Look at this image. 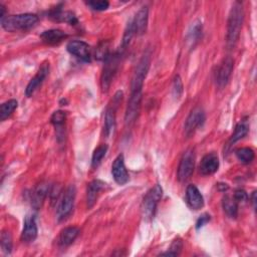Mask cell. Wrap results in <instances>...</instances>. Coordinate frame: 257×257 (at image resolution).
Listing matches in <instances>:
<instances>
[{"mask_svg":"<svg viewBox=\"0 0 257 257\" xmlns=\"http://www.w3.org/2000/svg\"><path fill=\"white\" fill-rule=\"evenodd\" d=\"M219 168V158L216 153H209L205 155L200 163L199 171L204 176H209L217 172Z\"/></svg>","mask_w":257,"mask_h":257,"instance_id":"17","label":"cell"},{"mask_svg":"<svg viewBox=\"0 0 257 257\" xmlns=\"http://www.w3.org/2000/svg\"><path fill=\"white\" fill-rule=\"evenodd\" d=\"M235 155L243 164H249L255 158V153L251 148H239L235 151Z\"/></svg>","mask_w":257,"mask_h":257,"instance_id":"30","label":"cell"},{"mask_svg":"<svg viewBox=\"0 0 257 257\" xmlns=\"http://www.w3.org/2000/svg\"><path fill=\"white\" fill-rule=\"evenodd\" d=\"M120 55L121 52L117 51L114 53H110L105 59H104V65L102 68L101 76H100V87L103 92H106L112 82V79L114 78L118 65L120 62Z\"/></svg>","mask_w":257,"mask_h":257,"instance_id":"3","label":"cell"},{"mask_svg":"<svg viewBox=\"0 0 257 257\" xmlns=\"http://www.w3.org/2000/svg\"><path fill=\"white\" fill-rule=\"evenodd\" d=\"M135 34H136V31H135L134 22H133V19H132L125 27V30H124V33H123V36H122V40H121V45H120V48H119V52L122 53L127 48V46L131 43V40L133 39V36Z\"/></svg>","mask_w":257,"mask_h":257,"instance_id":"27","label":"cell"},{"mask_svg":"<svg viewBox=\"0 0 257 257\" xmlns=\"http://www.w3.org/2000/svg\"><path fill=\"white\" fill-rule=\"evenodd\" d=\"M76 189L74 185L68 186L62 193L61 197L58 200V206L56 211V216L58 221L65 220L72 212L74 207Z\"/></svg>","mask_w":257,"mask_h":257,"instance_id":"5","label":"cell"},{"mask_svg":"<svg viewBox=\"0 0 257 257\" xmlns=\"http://www.w3.org/2000/svg\"><path fill=\"white\" fill-rule=\"evenodd\" d=\"M48 73H49V63H43L38 69V71L36 72V74L34 75V77H32L29 83L27 84L25 89V94L27 96H31L35 92V90L41 85V83L46 78Z\"/></svg>","mask_w":257,"mask_h":257,"instance_id":"16","label":"cell"},{"mask_svg":"<svg viewBox=\"0 0 257 257\" xmlns=\"http://www.w3.org/2000/svg\"><path fill=\"white\" fill-rule=\"evenodd\" d=\"M201 34H202V23L200 21H196L191 25L187 34V41L188 43H190L191 47L192 46L194 47V45L199 41Z\"/></svg>","mask_w":257,"mask_h":257,"instance_id":"26","label":"cell"},{"mask_svg":"<svg viewBox=\"0 0 257 257\" xmlns=\"http://www.w3.org/2000/svg\"><path fill=\"white\" fill-rule=\"evenodd\" d=\"M195 169V153L193 150L189 149L187 150L179 163V167H178V172H177V177L178 180L181 183H185L187 182Z\"/></svg>","mask_w":257,"mask_h":257,"instance_id":"8","label":"cell"},{"mask_svg":"<svg viewBox=\"0 0 257 257\" xmlns=\"http://www.w3.org/2000/svg\"><path fill=\"white\" fill-rule=\"evenodd\" d=\"M104 186H105V184L100 180H93L88 184L87 190H86L87 208L90 209L93 207V205L95 204V202H96L100 192L104 188Z\"/></svg>","mask_w":257,"mask_h":257,"instance_id":"19","label":"cell"},{"mask_svg":"<svg viewBox=\"0 0 257 257\" xmlns=\"http://www.w3.org/2000/svg\"><path fill=\"white\" fill-rule=\"evenodd\" d=\"M106 152H107L106 145H100L94 150V152L92 154V158H91V167L92 168H97L100 165L102 159L106 155Z\"/></svg>","mask_w":257,"mask_h":257,"instance_id":"31","label":"cell"},{"mask_svg":"<svg viewBox=\"0 0 257 257\" xmlns=\"http://www.w3.org/2000/svg\"><path fill=\"white\" fill-rule=\"evenodd\" d=\"M87 6H89L92 10H95V11H103V10H106L109 6V3L105 0H94V1H88L87 3Z\"/></svg>","mask_w":257,"mask_h":257,"instance_id":"36","label":"cell"},{"mask_svg":"<svg viewBox=\"0 0 257 257\" xmlns=\"http://www.w3.org/2000/svg\"><path fill=\"white\" fill-rule=\"evenodd\" d=\"M67 37V34L60 29H49L43 31L40 35V39L46 44H56L61 42Z\"/></svg>","mask_w":257,"mask_h":257,"instance_id":"23","label":"cell"},{"mask_svg":"<svg viewBox=\"0 0 257 257\" xmlns=\"http://www.w3.org/2000/svg\"><path fill=\"white\" fill-rule=\"evenodd\" d=\"M67 51L75 56L76 58L84 61V62H89L91 58L90 54V46L81 40H72L68 42L66 46Z\"/></svg>","mask_w":257,"mask_h":257,"instance_id":"12","label":"cell"},{"mask_svg":"<svg viewBox=\"0 0 257 257\" xmlns=\"http://www.w3.org/2000/svg\"><path fill=\"white\" fill-rule=\"evenodd\" d=\"M222 207L226 215L230 218H236L238 215V203L230 196H225L222 200Z\"/></svg>","mask_w":257,"mask_h":257,"instance_id":"25","label":"cell"},{"mask_svg":"<svg viewBox=\"0 0 257 257\" xmlns=\"http://www.w3.org/2000/svg\"><path fill=\"white\" fill-rule=\"evenodd\" d=\"M49 191L50 187L47 183L42 182L37 185V187L32 191L30 195V203L33 209L39 210L42 207L47 195L49 194Z\"/></svg>","mask_w":257,"mask_h":257,"instance_id":"15","label":"cell"},{"mask_svg":"<svg viewBox=\"0 0 257 257\" xmlns=\"http://www.w3.org/2000/svg\"><path fill=\"white\" fill-rule=\"evenodd\" d=\"M79 234V229L77 227H66L64 228L58 237V245L61 248L68 247L70 244L73 243V241L76 239V237Z\"/></svg>","mask_w":257,"mask_h":257,"instance_id":"22","label":"cell"},{"mask_svg":"<svg viewBox=\"0 0 257 257\" xmlns=\"http://www.w3.org/2000/svg\"><path fill=\"white\" fill-rule=\"evenodd\" d=\"M162 196L163 189L160 185H155L147 192L141 206L142 216L146 221H150L154 218L158 203L162 199Z\"/></svg>","mask_w":257,"mask_h":257,"instance_id":"4","label":"cell"},{"mask_svg":"<svg viewBox=\"0 0 257 257\" xmlns=\"http://www.w3.org/2000/svg\"><path fill=\"white\" fill-rule=\"evenodd\" d=\"M110 54L109 52V49H108V44L107 42H101L96 50H95V57L98 59V60H103Z\"/></svg>","mask_w":257,"mask_h":257,"instance_id":"34","label":"cell"},{"mask_svg":"<svg viewBox=\"0 0 257 257\" xmlns=\"http://www.w3.org/2000/svg\"><path fill=\"white\" fill-rule=\"evenodd\" d=\"M182 249H183V242H182L181 239L178 238V239L173 241V243L171 244L169 250L167 252L163 253L162 255H165V256H168V255L169 256H177V255H179L181 253Z\"/></svg>","mask_w":257,"mask_h":257,"instance_id":"33","label":"cell"},{"mask_svg":"<svg viewBox=\"0 0 257 257\" xmlns=\"http://www.w3.org/2000/svg\"><path fill=\"white\" fill-rule=\"evenodd\" d=\"M233 198L236 200L237 203H239V202H246L248 200V195H247V193L244 190L238 189V190L235 191Z\"/></svg>","mask_w":257,"mask_h":257,"instance_id":"37","label":"cell"},{"mask_svg":"<svg viewBox=\"0 0 257 257\" xmlns=\"http://www.w3.org/2000/svg\"><path fill=\"white\" fill-rule=\"evenodd\" d=\"M38 16L32 13H23L17 15H6L1 18V26L9 32L26 31L38 23Z\"/></svg>","mask_w":257,"mask_h":257,"instance_id":"2","label":"cell"},{"mask_svg":"<svg viewBox=\"0 0 257 257\" xmlns=\"http://www.w3.org/2000/svg\"><path fill=\"white\" fill-rule=\"evenodd\" d=\"M66 119V113L62 110H56L52 113L50 120L51 123L55 126V130L57 131V137H63L64 133V123Z\"/></svg>","mask_w":257,"mask_h":257,"instance_id":"24","label":"cell"},{"mask_svg":"<svg viewBox=\"0 0 257 257\" xmlns=\"http://www.w3.org/2000/svg\"><path fill=\"white\" fill-rule=\"evenodd\" d=\"M111 174L113 180L118 185H124L128 181V173L124 165L123 155L120 154L114 159L111 166Z\"/></svg>","mask_w":257,"mask_h":257,"instance_id":"13","label":"cell"},{"mask_svg":"<svg viewBox=\"0 0 257 257\" xmlns=\"http://www.w3.org/2000/svg\"><path fill=\"white\" fill-rule=\"evenodd\" d=\"M122 98V92L117 91L112 100L111 103L106 107L105 115H104V135L108 138L113 133V130L115 127V111L118 103L120 102Z\"/></svg>","mask_w":257,"mask_h":257,"instance_id":"10","label":"cell"},{"mask_svg":"<svg viewBox=\"0 0 257 257\" xmlns=\"http://www.w3.org/2000/svg\"><path fill=\"white\" fill-rule=\"evenodd\" d=\"M243 20H244L243 5L241 2H235L231 7L228 21H227L226 41L229 48H233L236 45L240 37Z\"/></svg>","mask_w":257,"mask_h":257,"instance_id":"1","label":"cell"},{"mask_svg":"<svg viewBox=\"0 0 257 257\" xmlns=\"http://www.w3.org/2000/svg\"><path fill=\"white\" fill-rule=\"evenodd\" d=\"M210 215L209 214H207V213H205V214H203L202 216H200L199 217V219L197 220V222H196V228L197 229H200L201 227H203L204 225H206L209 221H210Z\"/></svg>","mask_w":257,"mask_h":257,"instance_id":"38","label":"cell"},{"mask_svg":"<svg viewBox=\"0 0 257 257\" xmlns=\"http://www.w3.org/2000/svg\"><path fill=\"white\" fill-rule=\"evenodd\" d=\"M251 203H252V206L255 210V208H256V191H254L251 195Z\"/></svg>","mask_w":257,"mask_h":257,"instance_id":"39","label":"cell"},{"mask_svg":"<svg viewBox=\"0 0 257 257\" xmlns=\"http://www.w3.org/2000/svg\"><path fill=\"white\" fill-rule=\"evenodd\" d=\"M234 67V60L231 56H226L222 59L215 73L216 85L223 88L228 83Z\"/></svg>","mask_w":257,"mask_h":257,"instance_id":"11","label":"cell"},{"mask_svg":"<svg viewBox=\"0 0 257 257\" xmlns=\"http://www.w3.org/2000/svg\"><path fill=\"white\" fill-rule=\"evenodd\" d=\"M38 229L35 217L33 215H27L24 220L23 230L21 233V240L24 243H31L37 238Z\"/></svg>","mask_w":257,"mask_h":257,"instance_id":"14","label":"cell"},{"mask_svg":"<svg viewBox=\"0 0 257 257\" xmlns=\"http://www.w3.org/2000/svg\"><path fill=\"white\" fill-rule=\"evenodd\" d=\"M18 102L16 99H9L5 102H3L0 106V119L5 120L7 117H9L12 112L17 108Z\"/></svg>","mask_w":257,"mask_h":257,"instance_id":"28","label":"cell"},{"mask_svg":"<svg viewBox=\"0 0 257 257\" xmlns=\"http://www.w3.org/2000/svg\"><path fill=\"white\" fill-rule=\"evenodd\" d=\"M150 64H151V52H150V50H147L143 54L139 63L137 64L136 70L133 75L132 83H131V90L143 89L144 80L149 71Z\"/></svg>","mask_w":257,"mask_h":257,"instance_id":"7","label":"cell"},{"mask_svg":"<svg viewBox=\"0 0 257 257\" xmlns=\"http://www.w3.org/2000/svg\"><path fill=\"white\" fill-rule=\"evenodd\" d=\"M248 133V124L244 121L239 122L236 127L235 131L233 133V135L231 136L230 140H229V144L228 146H232L233 144H235L236 142H238L239 140H241L242 138H244Z\"/></svg>","mask_w":257,"mask_h":257,"instance_id":"29","label":"cell"},{"mask_svg":"<svg viewBox=\"0 0 257 257\" xmlns=\"http://www.w3.org/2000/svg\"><path fill=\"white\" fill-rule=\"evenodd\" d=\"M48 17L54 21L66 22L70 25H76L78 23V20H77L76 16L74 15V13H72L70 11H63L60 7H56L54 9H52L49 12Z\"/></svg>","mask_w":257,"mask_h":257,"instance_id":"20","label":"cell"},{"mask_svg":"<svg viewBox=\"0 0 257 257\" xmlns=\"http://www.w3.org/2000/svg\"><path fill=\"white\" fill-rule=\"evenodd\" d=\"M0 244H1V248H2L4 253H6V254H10L11 253L13 242H12V236H11L9 231L3 230L1 232Z\"/></svg>","mask_w":257,"mask_h":257,"instance_id":"32","label":"cell"},{"mask_svg":"<svg viewBox=\"0 0 257 257\" xmlns=\"http://www.w3.org/2000/svg\"><path fill=\"white\" fill-rule=\"evenodd\" d=\"M205 119H206V115L202 107L197 106L194 109H192V111L189 113L185 121V125H184L185 136L187 138L192 137L195 134V132L204 124Z\"/></svg>","mask_w":257,"mask_h":257,"instance_id":"9","label":"cell"},{"mask_svg":"<svg viewBox=\"0 0 257 257\" xmlns=\"http://www.w3.org/2000/svg\"><path fill=\"white\" fill-rule=\"evenodd\" d=\"M148 19H149V9L147 6H144L138 11L135 18L133 19L136 34L142 35L146 32L147 26H148Z\"/></svg>","mask_w":257,"mask_h":257,"instance_id":"21","label":"cell"},{"mask_svg":"<svg viewBox=\"0 0 257 257\" xmlns=\"http://www.w3.org/2000/svg\"><path fill=\"white\" fill-rule=\"evenodd\" d=\"M186 201L193 210H199L204 206V198L195 185H189L186 190Z\"/></svg>","mask_w":257,"mask_h":257,"instance_id":"18","label":"cell"},{"mask_svg":"<svg viewBox=\"0 0 257 257\" xmlns=\"http://www.w3.org/2000/svg\"><path fill=\"white\" fill-rule=\"evenodd\" d=\"M173 95L175 98H180L183 93V82L179 75H176L173 81Z\"/></svg>","mask_w":257,"mask_h":257,"instance_id":"35","label":"cell"},{"mask_svg":"<svg viewBox=\"0 0 257 257\" xmlns=\"http://www.w3.org/2000/svg\"><path fill=\"white\" fill-rule=\"evenodd\" d=\"M143 89H135L131 90V95L127 101L125 113H124V123L126 126L133 125L141 110V104H142V93Z\"/></svg>","mask_w":257,"mask_h":257,"instance_id":"6","label":"cell"}]
</instances>
